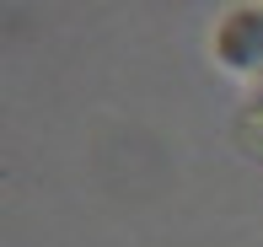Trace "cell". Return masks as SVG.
<instances>
[{
  "label": "cell",
  "instance_id": "obj_1",
  "mask_svg": "<svg viewBox=\"0 0 263 247\" xmlns=\"http://www.w3.org/2000/svg\"><path fill=\"white\" fill-rule=\"evenodd\" d=\"M220 60L236 70H263V11H236L220 27Z\"/></svg>",
  "mask_w": 263,
  "mask_h": 247
},
{
  "label": "cell",
  "instance_id": "obj_2",
  "mask_svg": "<svg viewBox=\"0 0 263 247\" xmlns=\"http://www.w3.org/2000/svg\"><path fill=\"white\" fill-rule=\"evenodd\" d=\"M236 145H242L247 156H258V161H263V102L242 113V124H236Z\"/></svg>",
  "mask_w": 263,
  "mask_h": 247
}]
</instances>
